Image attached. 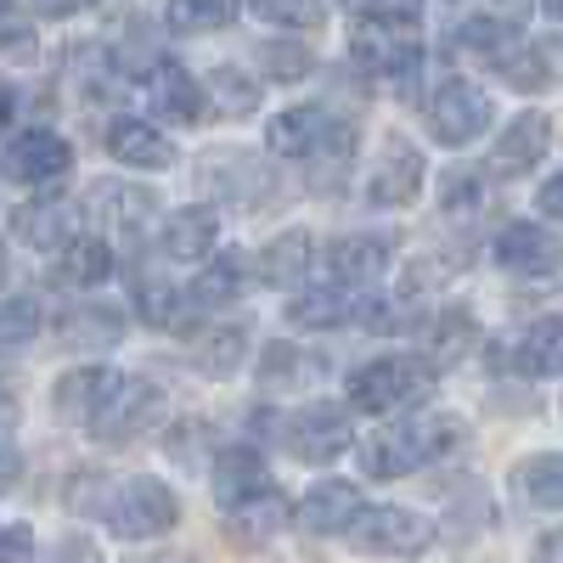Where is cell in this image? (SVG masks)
I'll use <instances>...</instances> for the list:
<instances>
[{
    "instance_id": "6da1fadb",
    "label": "cell",
    "mask_w": 563,
    "mask_h": 563,
    "mask_svg": "<svg viewBox=\"0 0 563 563\" xmlns=\"http://www.w3.org/2000/svg\"><path fill=\"white\" fill-rule=\"evenodd\" d=\"M467 440V422L456 411H417L395 429H384L378 440L361 445V474L366 479H406L417 467H429L440 456H451Z\"/></svg>"
},
{
    "instance_id": "7a4b0ae2",
    "label": "cell",
    "mask_w": 563,
    "mask_h": 563,
    "mask_svg": "<svg viewBox=\"0 0 563 563\" xmlns=\"http://www.w3.org/2000/svg\"><path fill=\"white\" fill-rule=\"evenodd\" d=\"M102 525L119 536V541H158L180 525V501L164 479H147L135 474L124 485H113L102 496Z\"/></svg>"
},
{
    "instance_id": "3957f363",
    "label": "cell",
    "mask_w": 563,
    "mask_h": 563,
    "mask_svg": "<svg viewBox=\"0 0 563 563\" xmlns=\"http://www.w3.org/2000/svg\"><path fill=\"white\" fill-rule=\"evenodd\" d=\"M429 378H434L429 355H378V361H361L350 372L344 395H350V411H378L384 417V411L411 406L422 389H429Z\"/></svg>"
},
{
    "instance_id": "277c9868",
    "label": "cell",
    "mask_w": 563,
    "mask_h": 563,
    "mask_svg": "<svg viewBox=\"0 0 563 563\" xmlns=\"http://www.w3.org/2000/svg\"><path fill=\"white\" fill-rule=\"evenodd\" d=\"M350 52H355V63L378 68L384 79H411V68L422 63V23H417V12L355 18V29H350Z\"/></svg>"
},
{
    "instance_id": "5b68a950",
    "label": "cell",
    "mask_w": 563,
    "mask_h": 563,
    "mask_svg": "<svg viewBox=\"0 0 563 563\" xmlns=\"http://www.w3.org/2000/svg\"><path fill=\"white\" fill-rule=\"evenodd\" d=\"M490 124H496V102L467 79H445L429 97V135L440 147H474Z\"/></svg>"
},
{
    "instance_id": "8992f818",
    "label": "cell",
    "mask_w": 563,
    "mask_h": 563,
    "mask_svg": "<svg viewBox=\"0 0 563 563\" xmlns=\"http://www.w3.org/2000/svg\"><path fill=\"white\" fill-rule=\"evenodd\" d=\"M282 440H288L294 462L321 467V462H339V456L355 445V422H350V411L333 406V400H310V406H299V411L288 417Z\"/></svg>"
},
{
    "instance_id": "52a82bcc",
    "label": "cell",
    "mask_w": 563,
    "mask_h": 563,
    "mask_svg": "<svg viewBox=\"0 0 563 563\" xmlns=\"http://www.w3.org/2000/svg\"><path fill=\"white\" fill-rule=\"evenodd\" d=\"M158 417H164V389L153 378H124L119 395L97 417H90L85 429H90V440H97V445H130V440L147 434Z\"/></svg>"
},
{
    "instance_id": "ba28073f",
    "label": "cell",
    "mask_w": 563,
    "mask_h": 563,
    "mask_svg": "<svg viewBox=\"0 0 563 563\" xmlns=\"http://www.w3.org/2000/svg\"><path fill=\"white\" fill-rule=\"evenodd\" d=\"M350 541L372 558H417L434 547V519H422L411 507H366L350 530Z\"/></svg>"
},
{
    "instance_id": "9c48e42d",
    "label": "cell",
    "mask_w": 563,
    "mask_h": 563,
    "mask_svg": "<svg viewBox=\"0 0 563 563\" xmlns=\"http://www.w3.org/2000/svg\"><path fill=\"white\" fill-rule=\"evenodd\" d=\"M153 214H158V198L135 180H97L85 192V220L97 225L102 238H119V243L141 238V231L153 225Z\"/></svg>"
},
{
    "instance_id": "30bf717a",
    "label": "cell",
    "mask_w": 563,
    "mask_h": 563,
    "mask_svg": "<svg viewBox=\"0 0 563 563\" xmlns=\"http://www.w3.org/2000/svg\"><path fill=\"white\" fill-rule=\"evenodd\" d=\"M74 169V147L57 130H18L7 147H0V175L12 186H52Z\"/></svg>"
},
{
    "instance_id": "8fae6325",
    "label": "cell",
    "mask_w": 563,
    "mask_h": 563,
    "mask_svg": "<svg viewBox=\"0 0 563 563\" xmlns=\"http://www.w3.org/2000/svg\"><path fill=\"white\" fill-rule=\"evenodd\" d=\"M288 321L305 333H339V327H389V310L355 299V288H344V282H327V288L299 294L288 305Z\"/></svg>"
},
{
    "instance_id": "7c38bea8",
    "label": "cell",
    "mask_w": 563,
    "mask_h": 563,
    "mask_svg": "<svg viewBox=\"0 0 563 563\" xmlns=\"http://www.w3.org/2000/svg\"><path fill=\"white\" fill-rule=\"evenodd\" d=\"M422 180H429V164H422L417 141L406 135H384V153L366 175V198L378 209H411L422 198Z\"/></svg>"
},
{
    "instance_id": "4fadbf2b",
    "label": "cell",
    "mask_w": 563,
    "mask_h": 563,
    "mask_svg": "<svg viewBox=\"0 0 563 563\" xmlns=\"http://www.w3.org/2000/svg\"><path fill=\"white\" fill-rule=\"evenodd\" d=\"M496 265L507 276H525V282H541V276H558L563 271V238L536 220H512L501 225L496 238Z\"/></svg>"
},
{
    "instance_id": "5bb4252c",
    "label": "cell",
    "mask_w": 563,
    "mask_h": 563,
    "mask_svg": "<svg viewBox=\"0 0 563 563\" xmlns=\"http://www.w3.org/2000/svg\"><path fill=\"white\" fill-rule=\"evenodd\" d=\"M243 271H249V254H220V260H209L203 276L180 294V321H175V333H192L203 316H214V310H225L231 299H238L243 282H249Z\"/></svg>"
},
{
    "instance_id": "9a60e30c",
    "label": "cell",
    "mask_w": 563,
    "mask_h": 563,
    "mask_svg": "<svg viewBox=\"0 0 563 563\" xmlns=\"http://www.w3.org/2000/svg\"><path fill=\"white\" fill-rule=\"evenodd\" d=\"M361 512H366V501H361V490L350 479H321V485L305 490V501L294 507V519L310 536H350Z\"/></svg>"
},
{
    "instance_id": "2e32d148",
    "label": "cell",
    "mask_w": 563,
    "mask_h": 563,
    "mask_svg": "<svg viewBox=\"0 0 563 563\" xmlns=\"http://www.w3.org/2000/svg\"><path fill=\"white\" fill-rule=\"evenodd\" d=\"M198 180L209 186V192H220L225 203H238V209H260L271 198V169L249 153H214L198 164Z\"/></svg>"
},
{
    "instance_id": "e0dca14e",
    "label": "cell",
    "mask_w": 563,
    "mask_h": 563,
    "mask_svg": "<svg viewBox=\"0 0 563 563\" xmlns=\"http://www.w3.org/2000/svg\"><path fill=\"white\" fill-rule=\"evenodd\" d=\"M333 124H339V113L333 108H321V102H299V108H288V113H276L271 119V130H265V147L276 153V158H294V164H305L327 135H333Z\"/></svg>"
},
{
    "instance_id": "ac0fdd59",
    "label": "cell",
    "mask_w": 563,
    "mask_h": 563,
    "mask_svg": "<svg viewBox=\"0 0 563 563\" xmlns=\"http://www.w3.org/2000/svg\"><path fill=\"white\" fill-rule=\"evenodd\" d=\"M119 384H124V372H113V366H68L63 378L52 384V406H57V417H74V422H90L113 395H119Z\"/></svg>"
},
{
    "instance_id": "d6986e66",
    "label": "cell",
    "mask_w": 563,
    "mask_h": 563,
    "mask_svg": "<svg viewBox=\"0 0 563 563\" xmlns=\"http://www.w3.org/2000/svg\"><path fill=\"white\" fill-rule=\"evenodd\" d=\"M547 147H552V119L525 108L519 119H507L501 141L490 147V175H530L547 158Z\"/></svg>"
},
{
    "instance_id": "ffe728a7",
    "label": "cell",
    "mask_w": 563,
    "mask_h": 563,
    "mask_svg": "<svg viewBox=\"0 0 563 563\" xmlns=\"http://www.w3.org/2000/svg\"><path fill=\"white\" fill-rule=\"evenodd\" d=\"M395 260V243L384 238V231H350V238H339L333 249H327V271H333V282H344V288H366V282H378Z\"/></svg>"
},
{
    "instance_id": "44dd1931",
    "label": "cell",
    "mask_w": 563,
    "mask_h": 563,
    "mask_svg": "<svg viewBox=\"0 0 563 563\" xmlns=\"http://www.w3.org/2000/svg\"><path fill=\"white\" fill-rule=\"evenodd\" d=\"M209 485H214V501L231 512V507H243V501H254V496L271 490V467H265V456L254 445H225L214 456Z\"/></svg>"
},
{
    "instance_id": "7402d4cb",
    "label": "cell",
    "mask_w": 563,
    "mask_h": 563,
    "mask_svg": "<svg viewBox=\"0 0 563 563\" xmlns=\"http://www.w3.org/2000/svg\"><path fill=\"white\" fill-rule=\"evenodd\" d=\"M102 147H108V158H119L130 169H169L175 164V141L147 119H113Z\"/></svg>"
},
{
    "instance_id": "603a6c76",
    "label": "cell",
    "mask_w": 563,
    "mask_h": 563,
    "mask_svg": "<svg viewBox=\"0 0 563 563\" xmlns=\"http://www.w3.org/2000/svg\"><path fill=\"white\" fill-rule=\"evenodd\" d=\"M310 265H316V238L305 225H294V231H276V238L260 249L254 276L265 282V288H299V282L310 276Z\"/></svg>"
},
{
    "instance_id": "cb8c5ba5",
    "label": "cell",
    "mask_w": 563,
    "mask_h": 563,
    "mask_svg": "<svg viewBox=\"0 0 563 563\" xmlns=\"http://www.w3.org/2000/svg\"><path fill=\"white\" fill-rule=\"evenodd\" d=\"M164 254L169 260H180V265H203L209 254H214V243H220V214L209 209V203H186V209H175L169 220H164Z\"/></svg>"
},
{
    "instance_id": "d4e9b609",
    "label": "cell",
    "mask_w": 563,
    "mask_h": 563,
    "mask_svg": "<svg viewBox=\"0 0 563 563\" xmlns=\"http://www.w3.org/2000/svg\"><path fill=\"white\" fill-rule=\"evenodd\" d=\"M153 108H158L164 119H175V124H198L214 102H209V85H198L186 68L158 63V74H153Z\"/></svg>"
},
{
    "instance_id": "484cf974",
    "label": "cell",
    "mask_w": 563,
    "mask_h": 563,
    "mask_svg": "<svg viewBox=\"0 0 563 563\" xmlns=\"http://www.w3.org/2000/svg\"><path fill=\"white\" fill-rule=\"evenodd\" d=\"M74 225H79V209H68L63 198L18 203V214H12V231H18L29 249H68L74 243Z\"/></svg>"
},
{
    "instance_id": "4316f807",
    "label": "cell",
    "mask_w": 563,
    "mask_h": 563,
    "mask_svg": "<svg viewBox=\"0 0 563 563\" xmlns=\"http://www.w3.org/2000/svg\"><path fill=\"white\" fill-rule=\"evenodd\" d=\"M512 366H519L525 378H558L563 372V316L530 321L519 333V344H512Z\"/></svg>"
},
{
    "instance_id": "83f0119b",
    "label": "cell",
    "mask_w": 563,
    "mask_h": 563,
    "mask_svg": "<svg viewBox=\"0 0 563 563\" xmlns=\"http://www.w3.org/2000/svg\"><path fill=\"white\" fill-rule=\"evenodd\" d=\"M350 164H355V124L350 119H339L333 124V135L321 141V147L305 158V180H310V192H339L344 186V175H350Z\"/></svg>"
},
{
    "instance_id": "f1b7e54d",
    "label": "cell",
    "mask_w": 563,
    "mask_h": 563,
    "mask_svg": "<svg viewBox=\"0 0 563 563\" xmlns=\"http://www.w3.org/2000/svg\"><path fill=\"white\" fill-rule=\"evenodd\" d=\"M249 355V327L243 321H220V327H203V339L192 344V366L203 378H231Z\"/></svg>"
},
{
    "instance_id": "f546056e",
    "label": "cell",
    "mask_w": 563,
    "mask_h": 563,
    "mask_svg": "<svg viewBox=\"0 0 563 563\" xmlns=\"http://www.w3.org/2000/svg\"><path fill=\"white\" fill-rule=\"evenodd\" d=\"M512 490H519L530 507L563 512V451H536L512 467Z\"/></svg>"
},
{
    "instance_id": "4dcf8cb0",
    "label": "cell",
    "mask_w": 563,
    "mask_h": 563,
    "mask_svg": "<svg viewBox=\"0 0 563 563\" xmlns=\"http://www.w3.org/2000/svg\"><path fill=\"white\" fill-rule=\"evenodd\" d=\"M113 276V249L102 238H74L63 249V260L52 265V282L57 288H97V282Z\"/></svg>"
},
{
    "instance_id": "1f68e13d",
    "label": "cell",
    "mask_w": 563,
    "mask_h": 563,
    "mask_svg": "<svg viewBox=\"0 0 563 563\" xmlns=\"http://www.w3.org/2000/svg\"><path fill=\"white\" fill-rule=\"evenodd\" d=\"M474 344H479V321H474V310L451 305V310H440V316L429 321V350H422V355H429L434 372H440V366H456Z\"/></svg>"
},
{
    "instance_id": "d6a6232c",
    "label": "cell",
    "mask_w": 563,
    "mask_h": 563,
    "mask_svg": "<svg viewBox=\"0 0 563 563\" xmlns=\"http://www.w3.org/2000/svg\"><path fill=\"white\" fill-rule=\"evenodd\" d=\"M288 519H294L288 496L265 490V496H254V501H243V507H231V536L249 541V547H260V541H271V536L288 530Z\"/></svg>"
},
{
    "instance_id": "836d02e7",
    "label": "cell",
    "mask_w": 563,
    "mask_h": 563,
    "mask_svg": "<svg viewBox=\"0 0 563 563\" xmlns=\"http://www.w3.org/2000/svg\"><path fill=\"white\" fill-rule=\"evenodd\" d=\"M63 339L79 350H108L124 339V310L119 305H79L74 316H63Z\"/></svg>"
},
{
    "instance_id": "e575fe53",
    "label": "cell",
    "mask_w": 563,
    "mask_h": 563,
    "mask_svg": "<svg viewBox=\"0 0 563 563\" xmlns=\"http://www.w3.org/2000/svg\"><path fill=\"white\" fill-rule=\"evenodd\" d=\"M238 12H243V0H169L164 23H169L175 34H214V29H225Z\"/></svg>"
},
{
    "instance_id": "d590c367",
    "label": "cell",
    "mask_w": 563,
    "mask_h": 563,
    "mask_svg": "<svg viewBox=\"0 0 563 563\" xmlns=\"http://www.w3.org/2000/svg\"><path fill=\"white\" fill-rule=\"evenodd\" d=\"M209 97H214V113H225V119H249L254 108H260V85L243 74V68H209Z\"/></svg>"
},
{
    "instance_id": "8d00e7d4",
    "label": "cell",
    "mask_w": 563,
    "mask_h": 563,
    "mask_svg": "<svg viewBox=\"0 0 563 563\" xmlns=\"http://www.w3.org/2000/svg\"><path fill=\"white\" fill-rule=\"evenodd\" d=\"M254 63H260V74L276 79V85H294V79H305V74L316 68V57H310L305 40H265V45H254Z\"/></svg>"
},
{
    "instance_id": "74e56055",
    "label": "cell",
    "mask_w": 563,
    "mask_h": 563,
    "mask_svg": "<svg viewBox=\"0 0 563 563\" xmlns=\"http://www.w3.org/2000/svg\"><path fill=\"white\" fill-rule=\"evenodd\" d=\"M552 52H558V45H530V52H519V45H512L507 57H496V74H501L507 85H519V90H541V85L552 79Z\"/></svg>"
},
{
    "instance_id": "f35d334b",
    "label": "cell",
    "mask_w": 563,
    "mask_h": 563,
    "mask_svg": "<svg viewBox=\"0 0 563 563\" xmlns=\"http://www.w3.org/2000/svg\"><path fill=\"white\" fill-rule=\"evenodd\" d=\"M34 333H40V305L29 294L0 299V361L18 355L23 344H34Z\"/></svg>"
},
{
    "instance_id": "ab89813d",
    "label": "cell",
    "mask_w": 563,
    "mask_h": 563,
    "mask_svg": "<svg viewBox=\"0 0 563 563\" xmlns=\"http://www.w3.org/2000/svg\"><path fill=\"white\" fill-rule=\"evenodd\" d=\"M440 209H445L451 220L479 214V209H485V175H474V169H451V175L440 180Z\"/></svg>"
},
{
    "instance_id": "60d3db41",
    "label": "cell",
    "mask_w": 563,
    "mask_h": 563,
    "mask_svg": "<svg viewBox=\"0 0 563 563\" xmlns=\"http://www.w3.org/2000/svg\"><path fill=\"white\" fill-rule=\"evenodd\" d=\"M249 12L276 23V29H316L321 23V7L316 0H249Z\"/></svg>"
},
{
    "instance_id": "b9f144b4",
    "label": "cell",
    "mask_w": 563,
    "mask_h": 563,
    "mask_svg": "<svg viewBox=\"0 0 563 563\" xmlns=\"http://www.w3.org/2000/svg\"><path fill=\"white\" fill-rule=\"evenodd\" d=\"M299 350L282 339V344H265V355H260V384H294L299 378Z\"/></svg>"
},
{
    "instance_id": "7bdbcfd3",
    "label": "cell",
    "mask_w": 563,
    "mask_h": 563,
    "mask_svg": "<svg viewBox=\"0 0 563 563\" xmlns=\"http://www.w3.org/2000/svg\"><path fill=\"white\" fill-rule=\"evenodd\" d=\"M40 57V34L29 23L0 18V63H34Z\"/></svg>"
},
{
    "instance_id": "ee69618b",
    "label": "cell",
    "mask_w": 563,
    "mask_h": 563,
    "mask_svg": "<svg viewBox=\"0 0 563 563\" xmlns=\"http://www.w3.org/2000/svg\"><path fill=\"white\" fill-rule=\"evenodd\" d=\"M445 282V260H411L406 265V282H400V299H417V294H429Z\"/></svg>"
},
{
    "instance_id": "f6af8a7d",
    "label": "cell",
    "mask_w": 563,
    "mask_h": 563,
    "mask_svg": "<svg viewBox=\"0 0 563 563\" xmlns=\"http://www.w3.org/2000/svg\"><path fill=\"white\" fill-rule=\"evenodd\" d=\"M34 558V530L29 525H0V563H29Z\"/></svg>"
},
{
    "instance_id": "bcb514c9",
    "label": "cell",
    "mask_w": 563,
    "mask_h": 563,
    "mask_svg": "<svg viewBox=\"0 0 563 563\" xmlns=\"http://www.w3.org/2000/svg\"><path fill=\"white\" fill-rule=\"evenodd\" d=\"M536 209H541L547 220H563V169H558V175H547V186L536 192Z\"/></svg>"
},
{
    "instance_id": "7dc6e473",
    "label": "cell",
    "mask_w": 563,
    "mask_h": 563,
    "mask_svg": "<svg viewBox=\"0 0 563 563\" xmlns=\"http://www.w3.org/2000/svg\"><path fill=\"white\" fill-rule=\"evenodd\" d=\"M361 18H395V12H417V0H350Z\"/></svg>"
},
{
    "instance_id": "c3c4849f",
    "label": "cell",
    "mask_w": 563,
    "mask_h": 563,
    "mask_svg": "<svg viewBox=\"0 0 563 563\" xmlns=\"http://www.w3.org/2000/svg\"><path fill=\"white\" fill-rule=\"evenodd\" d=\"M52 563H102V558H97V547H90L85 536H68V541L57 547V558H52Z\"/></svg>"
},
{
    "instance_id": "681fc988",
    "label": "cell",
    "mask_w": 563,
    "mask_h": 563,
    "mask_svg": "<svg viewBox=\"0 0 563 563\" xmlns=\"http://www.w3.org/2000/svg\"><path fill=\"white\" fill-rule=\"evenodd\" d=\"M18 474H23V456L12 451V440H0V496L18 485Z\"/></svg>"
},
{
    "instance_id": "f907efd6",
    "label": "cell",
    "mask_w": 563,
    "mask_h": 563,
    "mask_svg": "<svg viewBox=\"0 0 563 563\" xmlns=\"http://www.w3.org/2000/svg\"><path fill=\"white\" fill-rule=\"evenodd\" d=\"M29 7H34L40 18H74V12H85V7H97V0H29Z\"/></svg>"
},
{
    "instance_id": "816d5d0a",
    "label": "cell",
    "mask_w": 563,
    "mask_h": 563,
    "mask_svg": "<svg viewBox=\"0 0 563 563\" xmlns=\"http://www.w3.org/2000/svg\"><path fill=\"white\" fill-rule=\"evenodd\" d=\"M530 563H563V530H547L530 552Z\"/></svg>"
},
{
    "instance_id": "f5cc1de1",
    "label": "cell",
    "mask_w": 563,
    "mask_h": 563,
    "mask_svg": "<svg viewBox=\"0 0 563 563\" xmlns=\"http://www.w3.org/2000/svg\"><path fill=\"white\" fill-rule=\"evenodd\" d=\"M18 108H23V97H18V85H12V79H0V130H7V124L18 119Z\"/></svg>"
},
{
    "instance_id": "db71d44e",
    "label": "cell",
    "mask_w": 563,
    "mask_h": 563,
    "mask_svg": "<svg viewBox=\"0 0 563 563\" xmlns=\"http://www.w3.org/2000/svg\"><path fill=\"white\" fill-rule=\"evenodd\" d=\"M530 7H536V0H496V18H507L512 29H519L530 18Z\"/></svg>"
},
{
    "instance_id": "11a10c76",
    "label": "cell",
    "mask_w": 563,
    "mask_h": 563,
    "mask_svg": "<svg viewBox=\"0 0 563 563\" xmlns=\"http://www.w3.org/2000/svg\"><path fill=\"white\" fill-rule=\"evenodd\" d=\"M547 12H552V18H563V0H547Z\"/></svg>"
},
{
    "instance_id": "9f6ffc18",
    "label": "cell",
    "mask_w": 563,
    "mask_h": 563,
    "mask_svg": "<svg viewBox=\"0 0 563 563\" xmlns=\"http://www.w3.org/2000/svg\"><path fill=\"white\" fill-rule=\"evenodd\" d=\"M0 282H7V243H0Z\"/></svg>"
},
{
    "instance_id": "6f0895ef",
    "label": "cell",
    "mask_w": 563,
    "mask_h": 563,
    "mask_svg": "<svg viewBox=\"0 0 563 563\" xmlns=\"http://www.w3.org/2000/svg\"><path fill=\"white\" fill-rule=\"evenodd\" d=\"M164 563H186V558H164Z\"/></svg>"
},
{
    "instance_id": "680465c9",
    "label": "cell",
    "mask_w": 563,
    "mask_h": 563,
    "mask_svg": "<svg viewBox=\"0 0 563 563\" xmlns=\"http://www.w3.org/2000/svg\"><path fill=\"white\" fill-rule=\"evenodd\" d=\"M7 7H12V0H0V12H7Z\"/></svg>"
}]
</instances>
